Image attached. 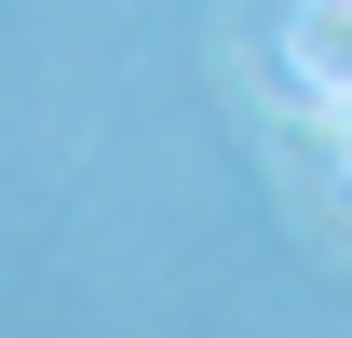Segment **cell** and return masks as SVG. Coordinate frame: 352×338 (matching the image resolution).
<instances>
[{"label":"cell","mask_w":352,"mask_h":338,"mask_svg":"<svg viewBox=\"0 0 352 338\" xmlns=\"http://www.w3.org/2000/svg\"><path fill=\"white\" fill-rule=\"evenodd\" d=\"M285 68H298V95L325 122H352V0H298L285 14Z\"/></svg>","instance_id":"obj_1"}]
</instances>
